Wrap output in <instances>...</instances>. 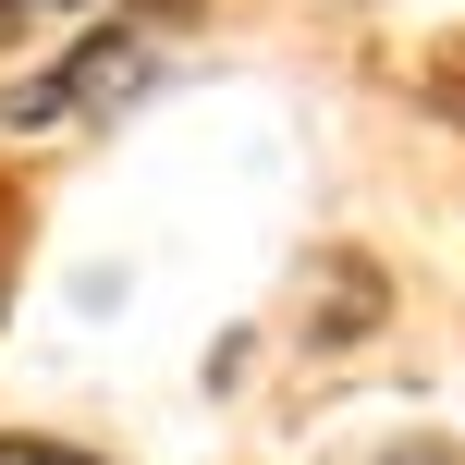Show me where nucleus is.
Instances as JSON below:
<instances>
[{
	"label": "nucleus",
	"instance_id": "7ed1b4c3",
	"mask_svg": "<svg viewBox=\"0 0 465 465\" xmlns=\"http://www.w3.org/2000/svg\"><path fill=\"white\" fill-rule=\"evenodd\" d=\"M0 245H13V196H0ZM0 282H13V257H0Z\"/></svg>",
	"mask_w": 465,
	"mask_h": 465
},
{
	"label": "nucleus",
	"instance_id": "f03ea898",
	"mask_svg": "<svg viewBox=\"0 0 465 465\" xmlns=\"http://www.w3.org/2000/svg\"><path fill=\"white\" fill-rule=\"evenodd\" d=\"M0 465H86V453H62V441H25V429H13V441H0Z\"/></svg>",
	"mask_w": 465,
	"mask_h": 465
},
{
	"label": "nucleus",
	"instance_id": "f257e3e1",
	"mask_svg": "<svg viewBox=\"0 0 465 465\" xmlns=\"http://www.w3.org/2000/svg\"><path fill=\"white\" fill-rule=\"evenodd\" d=\"M135 74H147V49L98 37V49H74V74H49V86H13V123H62L74 98H135Z\"/></svg>",
	"mask_w": 465,
	"mask_h": 465
}]
</instances>
